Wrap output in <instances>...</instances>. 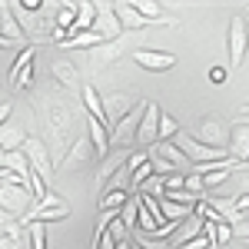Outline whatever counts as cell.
Here are the masks:
<instances>
[{"label":"cell","mask_w":249,"mask_h":249,"mask_svg":"<svg viewBox=\"0 0 249 249\" xmlns=\"http://www.w3.org/2000/svg\"><path fill=\"white\" fill-rule=\"evenodd\" d=\"M34 110L40 113V126H43V143L53 156V163H60L67 150L73 146V130L80 126V110L67 100V93L60 96L57 90H40V96H34Z\"/></svg>","instance_id":"1"},{"label":"cell","mask_w":249,"mask_h":249,"mask_svg":"<svg viewBox=\"0 0 249 249\" xmlns=\"http://www.w3.org/2000/svg\"><path fill=\"white\" fill-rule=\"evenodd\" d=\"M143 37H146V34H123V37L113 40V43H100L93 50H83V53H80V63H83L90 73H103L107 67H113V63H120V60L126 57L130 47H140Z\"/></svg>","instance_id":"2"},{"label":"cell","mask_w":249,"mask_h":249,"mask_svg":"<svg viewBox=\"0 0 249 249\" xmlns=\"http://www.w3.org/2000/svg\"><path fill=\"white\" fill-rule=\"evenodd\" d=\"M193 140L196 143H206L213 150H230V123L219 113H206L196 120V130H193Z\"/></svg>","instance_id":"3"},{"label":"cell","mask_w":249,"mask_h":249,"mask_svg":"<svg viewBox=\"0 0 249 249\" xmlns=\"http://www.w3.org/2000/svg\"><path fill=\"white\" fill-rule=\"evenodd\" d=\"M143 103V96L130 90V87H120V90H110V93L103 96V110H107V126L113 130L116 123L123 120V116H130Z\"/></svg>","instance_id":"4"},{"label":"cell","mask_w":249,"mask_h":249,"mask_svg":"<svg viewBox=\"0 0 249 249\" xmlns=\"http://www.w3.org/2000/svg\"><path fill=\"white\" fill-rule=\"evenodd\" d=\"M70 213H73V206H70V203H67L63 196H57V193L50 190L43 203H34V206H30V213L23 216V226H27V223H43V226H47V223L67 219Z\"/></svg>","instance_id":"5"},{"label":"cell","mask_w":249,"mask_h":249,"mask_svg":"<svg viewBox=\"0 0 249 249\" xmlns=\"http://www.w3.org/2000/svg\"><path fill=\"white\" fill-rule=\"evenodd\" d=\"M30 206H34V193H30V186H20V183L0 186V210L10 213L14 219L23 223V216L30 213Z\"/></svg>","instance_id":"6"},{"label":"cell","mask_w":249,"mask_h":249,"mask_svg":"<svg viewBox=\"0 0 249 249\" xmlns=\"http://www.w3.org/2000/svg\"><path fill=\"white\" fill-rule=\"evenodd\" d=\"M226 43H230V63L232 67H243L249 50V20L243 14H232L230 27H226Z\"/></svg>","instance_id":"7"},{"label":"cell","mask_w":249,"mask_h":249,"mask_svg":"<svg viewBox=\"0 0 249 249\" xmlns=\"http://www.w3.org/2000/svg\"><path fill=\"white\" fill-rule=\"evenodd\" d=\"M176 146L190 156L193 166H203V163H226V160H232L230 150H213V146H206V143H196L190 133H179V136H176Z\"/></svg>","instance_id":"8"},{"label":"cell","mask_w":249,"mask_h":249,"mask_svg":"<svg viewBox=\"0 0 249 249\" xmlns=\"http://www.w3.org/2000/svg\"><path fill=\"white\" fill-rule=\"evenodd\" d=\"M96 160V153H93V143H90V136L87 133H80L77 140H73V146L67 150V156L57 163V170L60 173H83L90 163Z\"/></svg>","instance_id":"9"},{"label":"cell","mask_w":249,"mask_h":249,"mask_svg":"<svg viewBox=\"0 0 249 249\" xmlns=\"http://www.w3.org/2000/svg\"><path fill=\"white\" fill-rule=\"evenodd\" d=\"M23 153H27V160H30V170L37 173V176H43V179H53V173H57V163H53V156H50V150H47V143H43L37 133L27 136V143H23Z\"/></svg>","instance_id":"10"},{"label":"cell","mask_w":249,"mask_h":249,"mask_svg":"<svg viewBox=\"0 0 249 249\" xmlns=\"http://www.w3.org/2000/svg\"><path fill=\"white\" fill-rule=\"evenodd\" d=\"M34 53H37V43H27V47L20 50V57L10 63L7 73H10V87H14V90H27V87L34 83V73H37V70H34Z\"/></svg>","instance_id":"11"},{"label":"cell","mask_w":249,"mask_h":249,"mask_svg":"<svg viewBox=\"0 0 249 249\" xmlns=\"http://www.w3.org/2000/svg\"><path fill=\"white\" fill-rule=\"evenodd\" d=\"M230 156L239 170L249 163V120H243V116L230 123Z\"/></svg>","instance_id":"12"},{"label":"cell","mask_w":249,"mask_h":249,"mask_svg":"<svg viewBox=\"0 0 249 249\" xmlns=\"http://www.w3.org/2000/svg\"><path fill=\"white\" fill-rule=\"evenodd\" d=\"M50 73H53V83L67 90H83V80H80V67L70 57H53L50 60Z\"/></svg>","instance_id":"13"},{"label":"cell","mask_w":249,"mask_h":249,"mask_svg":"<svg viewBox=\"0 0 249 249\" xmlns=\"http://www.w3.org/2000/svg\"><path fill=\"white\" fill-rule=\"evenodd\" d=\"M160 103L156 100H146V113L140 120V130H136V143L143 146V150H150L156 140H160Z\"/></svg>","instance_id":"14"},{"label":"cell","mask_w":249,"mask_h":249,"mask_svg":"<svg viewBox=\"0 0 249 249\" xmlns=\"http://www.w3.org/2000/svg\"><path fill=\"white\" fill-rule=\"evenodd\" d=\"M133 60L143 70H150V73H166V70L176 67V57L166 53V50H156V47H140V50H133Z\"/></svg>","instance_id":"15"},{"label":"cell","mask_w":249,"mask_h":249,"mask_svg":"<svg viewBox=\"0 0 249 249\" xmlns=\"http://www.w3.org/2000/svg\"><path fill=\"white\" fill-rule=\"evenodd\" d=\"M126 160H130V150H110V153L100 160V166H96V173H93V176H96V186H100V193L107 190V183H110L116 173L126 166Z\"/></svg>","instance_id":"16"},{"label":"cell","mask_w":249,"mask_h":249,"mask_svg":"<svg viewBox=\"0 0 249 249\" xmlns=\"http://www.w3.org/2000/svg\"><path fill=\"white\" fill-rule=\"evenodd\" d=\"M0 37L10 40V43H30L27 34L20 30L17 17H14V7H10V0H0Z\"/></svg>","instance_id":"17"},{"label":"cell","mask_w":249,"mask_h":249,"mask_svg":"<svg viewBox=\"0 0 249 249\" xmlns=\"http://www.w3.org/2000/svg\"><path fill=\"white\" fill-rule=\"evenodd\" d=\"M150 156H160V160H166V163H170L176 173H183V170H190V166H193L190 156L183 153V150H179L173 140H170V143H153V146H150Z\"/></svg>","instance_id":"18"},{"label":"cell","mask_w":249,"mask_h":249,"mask_svg":"<svg viewBox=\"0 0 249 249\" xmlns=\"http://www.w3.org/2000/svg\"><path fill=\"white\" fill-rule=\"evenodd\" d=\"M93 30L100 34V37L107 40V43H113V40L123 37V27H120V20H116V14L110 10V3H100V17H96Z\"/></svg>","instance_id":"19"},{"label":"cell","mask_w":249,"mask_h":249,"mask_svg":"<svg viewBox=\"0 0 249 249\" xmlns=\"http://www.w3.org/2000/svg\"><path fill=\"white\" fill-rule=\"evenodd\" d=\"M27 136H30V130H23L17 123H3L0 126V153H17V150H23Z\"/></svg>","instance_id":"20"},{"label":"cell","mask_w":249,"mask_h":249,"mask_svg":"<svg viewBox=\"0 0 249 249\" xmlns=\"http://www.w3.org/2000/svg\"><path fill=\"white\" fill-rule=\"evenodd\" d=\"M87 126H90V143H93V153L96 160H103V156L110 153L113 146H110V126L107 123H100V120H93V116H87Z\"/></svg>","instance_id":"21"},{"label":"cell","mask_w":249,"mask_h":249,"mask_svg":"<svg viewBox=\"0 0 249 249\" xmlns=\"http://www.w3.org/2000/svg\"><path fill=\"white\" fill-rule=\"evenodd\" d=\"M80 100H83V110H87V116H93V120H100V123H107L103 96H100V90H96L93 83H83V90H80Z\"/></svg>","instance_id":"22"},{"label":"cell","mask_w":249,"mask_h":249,"mask_svg":"<svg viewBox=\"0 0 249 249\" xmlns=\"http://www.w3.org/2000/svg\"><path fill=\"white\" fill-rule=\"evenodd\" d=\"M96 17H100V3L93 0H80L77 3V23H73V34H87V30H93ZM70 34V37H73Z\"/></svg>","instance_id":"23"},{"label":"cell","mask_w":249,"mask_h":249,"mask_svg":"<svg viewBox=\"0 0 249 249\" xmlns=\"http://www.w3.org/2000/svg\"><path fill=\"white\" fill-rule=\"evenodd\" d=\"M27 246H30V236H27L23 223H14L10 230L0 232V249H27Z\"/></svg>","instance_id":"24"},{"label":"cell","mask_w":249,"mask_h":249,"mask_svg":"<svg viewBox=\"0 0 249 249\" xmlns=\"http://www.w3.org/2000/svg\"><path fill=\"white\" fill-rule=\"evenodd\" d=\"M130 199H133V193H130V190H107L103 196H100V206H96V210H100V213H120Z\"/></svg>","instance_id":"25"},{"label":"cell","mask_w":249,"mask_h":249,"mask_svg":"<svg viewBox=\"0 0 249 249\" xmlns=\"http://www.w3.org/2000/svg\"><path fill=\"white\" fill-rule=\"evenodd\" d=\"M160 210H163V223H186L196 210L190 206H179V203H170V199H160Z\"/></svg>","instance_id":"26"},{"label":"cell","mask_w":249,"mask_h":249,"mask_svg":"<svg viewBox=\"0 0 249 249\" xmlns=\"http://www.w3.org/2000/svg\"><path fill=\"white\" fill-rule=\"evenodd\" d=\"M133 10H136L143 20H160V17H166V14H163V3H156V0H133Z\"/></svg>","instance_id":"27"},{"label":"cell","mask_w":249,"mask_h":249,"mask_svg":"<svg viewBox=\"0 0 249 249\" xmlns=\"http://www.w3.org/2000/svg\"><path fill=\"white\" fill-rule=\"evenodd\" d=\"M176 136H179V123H176V116L160 113V140H156V143H170V140H176Z\"/></svg>","instance_id":"28"},{"label":"cell","mask_w":249,"mask_h":249,"mask_svg":"<svg viewBox=\"0 0 249 249\" xmlns=\"http://www.w3.org/2000/svg\"><path fill=\"white\" fill-rule=\"evenodd\" d=\"M136 210H140V199H136V196L120 210V219H123V226H126L130 232H136Z\"/></svg>","instance_id":"29"},{"label":"cell","mask_w":249,"mask_h":249,"mask_svg":"<svg viewBox=\"0 0 249 249\" xmlns=\"http://www.w3.org/2000/svg\"><path fill=\"white\" fill-rule=\"evenodd\" d=\"M160 199H170V203H179V206H199V196H193V193H186V190H176V193H163Z\"/></svg>","instance_id":"30"},{"label":"cell","mask_w":249,"mask_h":249,"mask_svg":"<svg viewBox=\"0 0 249 249\" xmlns=\"http://www.w3.org/2000/svg\"><path fill=\"white\" fill-rule=\"evenodd\" d=\"M176 190H186V173H170V176H163V193H176Z\"/></svg>","instance_id":"31"},{"label":"cell","mask_w":249,"mask_h":249,"mask_svg":"<svg viewBox=\"0 0 249 249\" xmlns=\"http://www.w3.org/2000/svg\"><path fill=\"white\" fill-rule=\"evenodd\" d=\"M186 193H193V196H206V186H203V176L199 173H186Z\"/></svg>","instance_id":"32"},{"label":"cell","mask_w":249,"mask_h":249,"mask_svg":"<svg viewBox=\"0 0 249 249\" xmlns=\"http://www.w3.org/2000/svg\"><path fill=\"white\" fill-rule=\"evenodd\" d=\"M150 163V150H136V153H130V160H126V170L136 173L140 166H146Z\"/></svg>","instance_id":"33"},{"label":"cell","mask_w":249,"mask_h":249,"mask_svg":"<svg viewBox=\"0 0 249 249\" xmlns=\"http://www.w3.org/2000/svg\"><path fill=\"white\" fill-rule=\"evenodd\" d=\"M226 80H230V70H226V67H219V63H216V67H210V83H216V87H219V83H226Z\"/></svg>","instance_id":"34"},{"label":"cell","mask_w":249,"mask_h":249,"mask_svg":"<svg viewBox=\"0 0 249 249\" xmlns=\"http://www.w3.org/2000/svg\"><path fill=\"white\" fill-rule=\"evenodd\" d=\"M10 113H14V107H10V103H0V126L10 123Z\"/></svg>","instance_id":"35"},{"label":"cell","mask_w":249,"mask_h":249,"mask_svg":"<svg viewBox=\"0 0 249 249\" xmlns=\"http://www.w3.org/2000/svg\"><path fill=\"white\" fill-rule=\"evenodd\" d=\"M116 249H133V243H130V239H120V243H116Z\"/></svg>","instance_id":"36"},{"label":"cell","mask_w":249,"mask_h":249,"mask_svg":"<svg viewBox=\"0 0 249 249\" xmlns=\"http://www.w3.org/2000/svg\"><path fill=\"white\" fill-rule=\"evenodd\" d=\"M226 249H249V246H246V243H239V239H236V243H230Z\"/></svg>","instance_id":"37"},{"label":"cell","mask_w":249,"mask_h":249,"mask_svg":"<svg viewBox=\"0 0 249 249\" xmlns=\"http://www.w3.org/2000/svg\"><path fill=\"white\" fill-rule=\"evenodd\" d=\"M239 116H243V120H246V116H249V103H246V107H243V110H239Z\"/></svg>","instance_id":"38"},{"label":"cell","mask_w":249,"mask_h":249,"mask_svg":"<svg viewBox=\"0 0 249 249\" xmlns=\"http://www.w3.org/2000/svg\"><path fill=\"white\" fill-rule=\"evenodd\" d=\"M7 47H10V40H3V37H0V50H7Z\"/></svg>","instance_id":"39"},{"label":"cell","mask_w":249,"mask_h":249,"mask_svg":"<svg viewBox=\"0 0 249 249\" xmlns=\"http://www.w3.org/2000/svg\"><path fill=\"white\" fill-rule=\"evenodd\" d=\"M243 173H246V190H243V193H249V170H243Z\"/></svg>","instance_id":"40"},{"label":"cell","mask_w":249,"mask_h":249,"mask_svg":"<svg viewBox=\"0 0 249 249\" xmlns=\"http://www.w3.org/2000/svg\"><path fill=\"white\" fill-rule=\"evenodd\" d=\"M243 170H249V163H246V166H243Z\"/></svg>","instance_id":"41"}]
</instances>
